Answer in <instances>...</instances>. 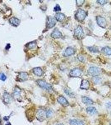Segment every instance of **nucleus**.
Listing matches in <instances>:
<instances>
[{
  "label": "nucleus",
  "mask_w": 111,
  "mask_h": 125,
  "mask_svg": "<svg viewBox=\"0 0 111 125\" xmlns=\"http://www.w3.org/2000/svg\"><path fill=\"white\" fill-rule=\"evenodd\" d=\"M78 59L79 60V61H80L81 62H82L84 61V58L82 56L79 55L78 57Z\"/></svg>",
  "instance_id": "nucleus-33"
},
{
  "label": "nucleus",
  "mask_w": 111,
  "mask_h": 125,
  "mask_svg": "<svg viewBox=\"0 0 111 125\" xmlns=\"http://www.w3.org/2000/svg\"><path fill=\"white\" fill-rule=\"evenodd\" d=\"M36 46V42H31L28 45V48L30 49H34Z\"/></svg>",
  "instance_id": "nucleus-25"
},
{
  "label": "nucleus",
  "mask_w": 111,
  "mask_h": 125,
  "mask_svg": "<svg viewBox=\"0 0 111 125\" xmlns=\"http://www.w3.org/2000/svg\"><path fill=\"white\" fill-rule=\"evenodd\" d=\"M97 1L99 4H100L102 6H103L107 3V0H98Z\"/></svg>",
  "instance_id": "nucleus-30"
},
{
  "label": "nucleus",
  "mask_w": 111,
  "mask_h": 125,
  "mask_svg": "<svg viewBox=\"0 0 111 125\" xmlns=\"http://www.w3.org/2000/svg\"><path fill=\"white\" fill-rule=\"evenodd\" d=\"M3 98H4L3 99L4 101L6 104H8L11 102V98L9 93L7 92H5L4 93L3 96Z\"/></svg>",
  "instance_id": "nucleus-19"
},
{
  "label": "nucleus",
  "mask_w": 111,
  "mask_h": 125,
  "mask_svg": "<svg viewBox=\"0 0 111 125\" xmlns=\"http://www.w3.org/2000/svg\"><path fill=\"white\" fill-rule=\"evenodd\" d=\"M74 53H75V50L74 49V48L71 47H69L65 50L64 53H63V55L65 57H67L72 55Z\"/></svg>",
  "instance_id": "nucleus-12"
},
{
  "label": "nucleus",
  "mask_w": 111,
  "mask_h": 125,
  "mask_svg": "<svg viewBox=\"0 0 111 125\" xmlns=\"http://www.w3.org/2000/svg\"><path fill=\"white\" fill-rule=\"evenodd\" d=\"M11 47V46H10V44H8L6 46V49L8 50Z\"/></svg>",
  "instance_id": "nucleus-35"
},
{
  "label": "nucleus",
  "mask_w": 111,
  "mask_h": 125,
  "mask_svg": "<svg viewBox=\"0 0 111 125\" xmlns=\"http://www.w3.org/2000/svg\"><path fill=\"white\" fill-rule=\"evenodd\" d=\"M106 106L107 107V108H111V103L108 102L106 104Z\"/></svg>",
  "instance_id": "nucleus-34"
},
{
  "label": "nucleus",
  "mask_w": 111,
  "mask_h": 125,
  "mask_svg": "<svg viewBox=\"0 0 111 125\" xmlns=\"http://www.w3.org/2000/svg\"><path fill=\"white\" fill-rule=\"evenodd\" d=\"M54 11L55 12L59 11H61V8L60 6H59L58 5H57L54 8Z\"/></svg>",
  "instance_id": "nucleus-31"
},
{
  "label": "nucleus",
  "mask_w": 111,
  "mask_h": 125,
  "mask_svg": "<svg viewBox=\"0 0 111 125\" xmlns=\"http://www.w3.org/2000/svg\"><path fill=\"white\" fill-rule=\"evenodd\" d=\"M53 114V111L51 109H49L46 111V116L47 118H49L52 116Z\"/></svg>",
  "instance_id": "nucleus-26"
},
{
  "label": "nucleus",
  "mask_w": 111,
  "mask_h": 125,
  "mask_svg": "<svg viewBox=\"0 0 111 125\" xmlns=\"http://www.w3.org/2000/svg\"><path fill=\"white\" fill-rule=\"evenodd\" d=\"M74 36L78 40H81L84 38V32L82 27L81 26H78L75 29L74 32Z\"/></svg>",
  "instance_id": "nucleus-2"
},
{
  "label": "nucleus",
  "mask_w": 111,
  "mask_h": 125,
  "mask_svg": "<svg viewBox=\"0 0 111 125\" xmlns=\"http://www.w3.org/2000/svg\"><path fill=\"white\" fill-rule=\"evenodd\" d=\"M33 71L34 74L38 76H42L43 74L42 70L39 67H37L34 68Z\"/></svg>",
  "instance_id": "nucleus-20"
},
{
  "label": "nucleus",
  "mask_w": 111,
  "mask_h": 125,
  "mask_svg": "<svg viewBox=\"0 0 111 125\" xmlns=\"http://www.w3.org/2000/svg\"><path fill=\"white\" fill-rule=\"evenodd\" d=\"M10 23L15 26H18L20 23V20L15 18H11L9 19Z\"/></svg>",
  "instance_id": "nucleus-15"
},
{
  "label": "nucleus",
  "mask_w": 111,
  "mask_h": 125,
  "mask_svg": "<svg viewBox=\"0 0 111 125\" xmlns=\"http://www.w3.org/2000/svg\"><path fill=\"white\" fill-rule=\"evenodd\" d=\"M36 116V118L39 121L42 122L45 119L46 112H45L44 110L41 109L37 111Z\"/></svg>",
  "instance_id": "nucleus-6"
},
{
  "label": "nucleus",
  "mask_w": 111,
  "mask_h": 125,
  "mask_svg": "<svg viewBox=\"0 0 111 125\" xmlns=\"http://www.w3.org/2000/svg\"><path fill=\"white\" fill-rule=\"evenodd\" d=\"M82 101L84 104H86L87 105H92L94 103L93 101L87 97H82Z\"/></svg>",
  "instance_id": "nucleus-17"
},
{
  "label": "nucleus",
  "mask_w": 111,
  "mask_h": 125,
  "mask_svg": "<svg viewBox=\"0 0 111 125\" xmlns=\"http://www.w3.org/2000/svg\"><path fill=\"white\" fill-rule=\"evenodd\" d=\"M110 125H111V124H110Z\"/></svg>",
  "instance_id": "nucleus-38"
},
{
  "label": "nucleus",
  "mask_w": 111,
  "mask_h": 125,
  "mask_svg": "<svg viewBox=\"0 0 111 125\" xmlns=\"http://www.w3.org/2000/svg\"><path fill=\"white\" fill-rule=\"evenodd\" d=\"M51 37L54 39L61 38L62 36V33L58 29H55L51 33Z\"/></svg>",
  "instance_id": "nucleus-11"
},
{
  "label": "nucleus",
  "mask_w": 111,
  "mask_h": 125,
  "mask_svg": "<svg viewBox=\"0 0 111 125\" xmlns=\"http://www.w3.org/2000/svg\"><path fill=\"white\" fill-rule=\"evenodd\" d=\"M0 79L2 80V81H5L6 79V76L2 73H0Z\"/></svg>",
  "instance_id": "nucleus-29"
},
{
  "label": "nucleus",
  "mask_w": 111,
  "mask_h": 125,
  "mask_svg": "<svg viewBox=\"0 0 111 125\" xmlns=\"http://www.w3.org/2000/svg\"><path fill=\"white\" fill-rule=\"evenodd\" d=\"M21 94V90L18 88H15L14 91V96L15 99H18L19 98Z\"/></svg>",
  "instance_id": "nucleus-23"
},
{
  "label": "nucleus",
  "mask_w": 111,
  "mask_h": 125,
  "mask_svg": "<svg viewBox=\"0 0 111 125\" xmlns=\"http://www.w3.org/2000/svg\"><path fill=\"white\" fill-rule=\"evenodd\" d=\"M69 123L71 125H84V123L82 121L79 120L73 119L70 120Z\"/></svg>",
  "instance_id": "nucleus-16"
},
{
  "label": "nucleus",
  "mask_w": 111,
  "mask_h": 125,
  "mask_svg": "<svg viewBox=\"0 0 111 125\" xmlns=\"http://www.w3.org/2000/svg\"><path fill=\"white\" fill-rule=\"evenodd\" d=\"M88 49L91 52L93 53H98L99 52L98 48L96 46H92V47H88Z\"/></svg>",
  "instance_id": "nucleus-24"
},
{
  "label": "nucleus",
  "mask_w": 111,
  "mask_h": 125,
  "mask_svg": "<svg viewBox=\"0 0 111 125\" xmlns=\"http://www.w3.org/2000/svg\"><path fill=\"white\" fill-rule=\"evenodd\" d=\"M55 17L57 21L59 22H61L65 18V15L63 13H58L56 14Z\"/></svg>",
  "instance_id": "nucleus-21"
},
{
  "label": "nucleus",
  "mask_w": 111,
  "mask_h": 125,
  "mask_svg": "<svg viewBox=\"0 0 111 125\" xmlns=\"http://www.w3.org/2000/svg\"><path fill=\"white\" fill-rule=\"evenodd\" d=\"M1 122V119H0V123Z\"/></svg>",
  "instance_id": "nucleus-37"
},
{
  "label": "nucleus",
  "mask_w": 111,
  "mask_h": 125,
  "mask_svg": "<svg viewBox=\"0 0 111 125\" xmlns=\"http://www.w3.org/2000/svg\"><path fill=\"white\" fill-rule=\"evenodd\" d=\"M36 82L38 85L43 89H46L48 91H50L52 89V86L50 84L47 83L46 82L43 80H37Z\"/></svg>",
  "instance_id": "nucleus-4"
},
{
  "label": "nucleus",
  "mask_w": 111,
  "mask_h": 125,
  "mask_svg": "<svg viewBox=\"0 0 111 125\" xmlns=\"http://www.w3.org/2000/svg\"><path fill=\"white\" fill-rule=\"evenodd\" d=\"M65 92L67 94V95H69V96H70L72 97V96H73V93H72V92L71 91H69V90L68 89H66V90H65Z\"/></svg>",
  "instance_id": "nucleus-32"
},
{
  "label": "nucleus",
  "mask_w": 111,
  "mask_h": 125,
  "mask_svg": "<svg viewBox=\"0 0 111 125\" xmlns=\"http://www.w3.org/2000/svg\"><path fill=\"white\" fill-rule=\"evenodd\" d=\"M93 81H94V83L97 84V83H100V82L101 79H100V78L94 77V78H93Z\"/></svg>",
  "instance_id": "nucleus-28"
},
{
  "label": "nucleus",
  "mask_w": 111,
  "mask_h": 125,
  "mask_svg": "<svg viewBox=\"0 0 111 125\" xmlns=\"http://www.w3.org/2000/svg\"><path fill=\"white\" fill-rule=\"evenodd\" d=\"M85 0H76L77 5V6H78V7H80V6H82Z\"/></svg>",
  "instance_id": "nucleus-27"
},
{
  "label": "nucleus",
  "mask_w": 111,
  "mask_h": 125,
  "mask_svg": "<svg viewBox=\"0 0 111 125\" xmlns=\"http://www.w3.org/2000/svg\"><path fill=\"white\" fill-rule=\"evenodd\" d=\"M82 74V71L79 68H74L70 71L69 75L72 77H80Z\"/></svg>",
  "instance_id": "nucleus-7"
},
{
  "label": "nucleus",
  "mask_w": 111,
  "mask_h": 125,
  "mask_svg": "<svg viewBox=\"0 0 111 125\" xmlns=\"http://www.w3.org/2000/svg\"><path fill=\"white\" fill-rule=\"evenodd\" d=\"M28 75L27 72H21L18 76V79L20 81H24L28 79Z\"/></svg>",
  "instance_id": "nucleus-10"
},
{
  "label": "nucleus",
  "mask_w": 111,
  "mask_h": 125,
  "mask_svg": "<svg viewBox=\"0 0 111 125\" xmlns=\"http://www.w3.org/2000/svg\"><path fill=\"white\" fill-rule=\"evenodd\" d=\"M96 20L97 23L103 29L106 28L107 26V22L105 18L100 15H98L97 16H96Z\"/></svg>",
  "instance_id": "nucleus-5"
},
{
  "label": "nucleus",
  "mask_w": 111,
  "mask_h": 125,
  "mask_svg": "<svg viewBox=\"0 0 111 125\" xmlns=\"http://www.w3.org/2000/svg\"><path fill=\"white\" fill-rule=\"evenodd\" d=\"M56 24V21L53 17H48L46 23V27L48 29H51Z\"/></svg>",
  "instance_id": "nucleus-9"
},
{
  "label": "nucleus",
  "mask_w": 111,
  "mask_h": 125,
  "mask_svg": "<svg viewBox=\"0 0 111 125\" xmlns=\"http://www.w3.org/2000/svg\"><path fill=\"white\" fill-rule=\"evenodd\" d=\"M87 111L88 114L92 115H95L97 113V110L94 107H88L87 108Z\"/></svg>",
  "instance_id": "nucleus-18"
},
{
  "label": "nucleus",
  "mask_w": 111,
  "mask_h": 125,
  "mask_svg": "<svg viewBox=\"0 0 111 125\" xmlns=\"http://www.w3.org/2000/svg\"><path fill=\"white\" fill-rule=\"evenodd\" d=\"M87 12L84 10L81 9H79L75 14L76 19L79 22L83 21L87 16Z\"/></svg>",
  "instance_id": "nucleus-1"
},
{
  "label": "nucleus",
  "mask_w": 111,
  "mask_h": 125,
  "mask_svg": "<svg viewBox=\"0 0 111 125\" xmlns=\"http://www.w3.org/2000/svg\"><path fill=\"white\" fill-rule=\"evenodd\" d=\"M90 87V83L87 80L84 79L82 80L81 83L80 85V88L81 89L87 90Z\"/></svg>",
  "instance_id": "nucleus-14"
},
{
  "label": "nucleus",
  "mask_w": 111,
  "mask_h": 125,
  "mask_svg": "<svg viewBox=\"0 0 111 125\" xmlns=\"http://www.w3.org/2000/svg\"></svg>",
  "instance_id": "nucleus-39"
},
{
  "label": "nucleus",
  "mask_w": 111,
  "mask_h": 125,
  "mask_svg": "<svg viewBox=\"0 0 111 125\" xmlns=\"http://www.w3.org/2000/svg\"><path fill=\"white\" fill-rule=\"evenodd\" d=\"M87 73L89 76L96 77L101 74V70L97 67H91L88 70Z\"/></svg>",
  "instance_id": "nucleus-3"
},
{
  "label": "nucleus",
  "mask_w": 111,
  "mask_h": 125,
  "mask_svg": "<svg viewBox=\"0 0 111 125\" xmlns=\"http://www.w3.org/2000/svg\"><path fill=\"white\" fill-rule=\"evenodd\" d=\"M35 116V109L34 108H29L26 111V116L29 121H33Z\"/></svg>",
  "instance_id": "nucleus-8"
},
{
  "label": "nucleus",
  "mask_w": 111,
  "mask_h": 125,
  "mask_svg": "<svg viewBox=\"0 0 111 125\" xmlns=\"http://www.w3.org/2000/svg\"><path fill=\"white\" fill-rule=\"evenodd\" d=\"M102 51L106 55H111V48L108 46L103 48H102Z\"/></svg>",
  "instance_id": "nucleus-22"
},
{
  "label": "nucleus",
  "mask_w": 111,
  "mask_h": 125,
  "mask_svg": "<svg viewBox=\"0 0 111 125\" xmlns=\"http://www.w3.org/2000/svg\"><path fill=\"white\" fill-rule=\"evenodd\" d=\"M57 125H63V124H61V123H60V124H57Z\"/></svg>",
  "instance_id": "nucleus-36"
},
{
  "label": "nucleus",
  "mask_w": 111,
  "mask_h": 125,
  "mask_svg": "<svg viewBox=\"0 0 111 125\" xmlns=\"http://www.w3.org/2000/svg\"><path fill=\"white\" fill-rule=\"evenodd\" d=\"M57 100L60 104L62 105V106H69V103L68 101L63 96H60L58 97L57 99Z\"/></svg>",
  "instance_id": "nucleus-13"
}]
</instances>
